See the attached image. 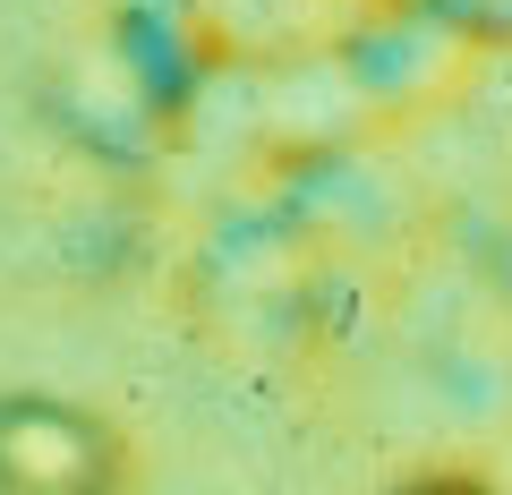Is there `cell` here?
Here are the masks:
<instances>
[{
    "instance_id": "6da1fadb",
    "label": "cell",
    "mask_w": 512,
    "mask_h": 495,
    "mask_svg": "<svg viewBox=\"0 0 512 495\" xmlns=\"http://www.w3.org/2000/svg\"><path fill=\"white\" fill-rule=\"evenodd\" d=\"M103 470V444H94L86 419H69V410H43V402H18L0 410V478L26 495H69L86 487V478Z\"/></svg>"
},
{
    "instance_id": "7a4b0ae2",
    "label": "cell",
    "mask_w": 512,
    "mask_h": 495,
    "mask_svg": "<svg viewBox=\"0 0 512 495\" xmlns=\"http://www.w3.org/2000/svg\"><path fill=\"white\" fill-rule=\"evenodd\" d=\"M410 495H487V487H461V478H436V487H410Z\"/></svg>"
}]
</instances>
